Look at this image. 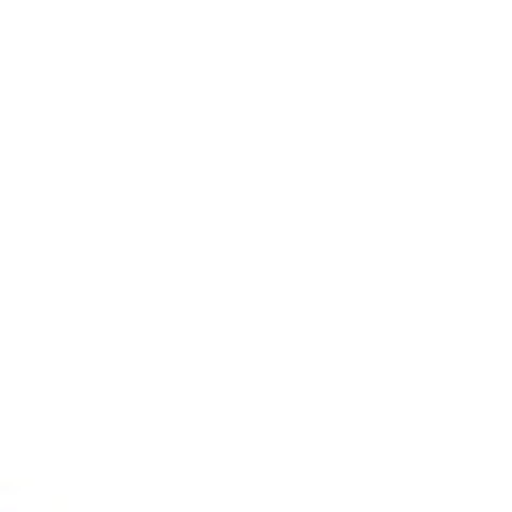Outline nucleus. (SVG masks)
I'll return each mask as SVG.
<instances>
[]
</instances>
